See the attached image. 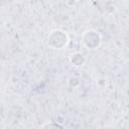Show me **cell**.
<instances>
[{"mask_svg":"<svg viewBox=\"0 0 129 129\" xmlns=\"http://www.w3.org/2000/svg\"><path fill=\"white\" fill-rule=\"evenodd\" d=\"M68 43H69V36L63 30L54 29L47 36V44L51 48L61 49L66 47Z\"/></svg>","mask_w":129,"mask_h":129,"instance_id":"cell-1","label":"cell"},{"mask_svg":"<svg viewBox=\"0 0 129 129\" xmlns=\"http://www.w3.org/2000/svg\"><path fill=\"white\" fill-rule=\"evenodd\" d=\"M82 42L90 49L97 48L101 43V35L95 29H88L82 34Z\"/></svg>","mask_w":129,"mask_h":129,"instance_id":"cell-2","label":"cell"},{"mask_svg":"<svg viewBox=\"0 0 129 129\" xmlns=\"http://www.w3.org/2000/svg\"><path fill=\"white\" fill-rule=\"evenodd\" d=\"M70 61H71V63H72L74 67L79 68V67H82V66L86 62V57L84 56L83 53L77 51V52H74V53L71 54V56H70Z\"/></svg>","mask_w":129,"mask_h":129,"instance_id":"cell-3","label":"cell"},{"mask_svg":"<svg viewBox=\"0 0 129 129\" xmlns=\"http://www.w3.org/2000/svg\"><path fill=\"white\" fill-rule=\"evenodd\" d=\"M56 127H62L61 124H58L56 122H48V123H45L41 126V128H56Z\"/></svg>","mask_w":129,"mask_h":129,"instance_id":"cell-4","label":"cell"}]
</instances>
